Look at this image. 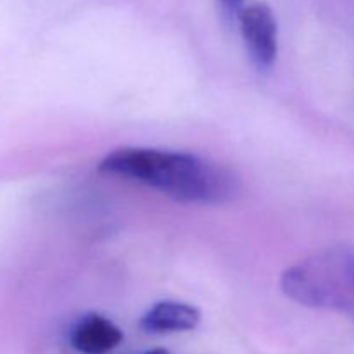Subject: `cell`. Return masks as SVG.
<instances>
[{
    "label": "cell",
    "instance_id": "obj_6",
    "mask_svg": "<svg viewBox=\"0 0 354 354\" xmlns=\"http://www.w3.org/2000/svg\"><path fill=\"white\" fill-rule=\"evenodd\" d=\"M221 7V12L228 19H237L241 10L245 7V0H218Z\"/></svg>",
    "mask_w": 354,
    "mask_h": 354
},
{
    "label": "cell",
    "instance_id": "obj_1",
    "mask_svg": "<svg viewBox=\"0 0 354 354\" xmlns=\"http://www.w3.org/2000/svg\"><path fill=\"white\" fill-rule=\"evenodd\" d=\"M99 171L133 180L185 204H225L241 190L230 169L189 152L121 147L100 161Z\"/></svg>",
    "mask_w": 354,
    "mask_h": 354
},
{
    "label": "cell",
    "instance_id": "obj_2",
    "mask_svg": "<svg viewBox=\"0 0 354 354\" xmlns=\"http://www.w3.org/2000/svg\"><path fill=\"white\" fill-rule=\"evenodd\" d=\"M280 286L287 297L304 306L354 310V251L320 252L286 270Z\"/></svg>",
    "mask_w": 354,
    "mask_h": 354
},
{
    "label": "cell",
    "instance_id": "obj_5",
    "mask_svg": "<svg viewBox=\"0 0 354 354\" xmlns=\"http://www.w3.org/2000/svg\"><path fill=\"white\" fill-rule=\"evenodd\" d=\"M201 311L196 306L178 301H161L140 318V328L149 334L189 332L199 325Z\"/></svg>",
    "mask_w": 354,
    "mask_h": 354
},
{
    "label": "cell",
    "instance_id": "obj_3",
    "mask_svg": "<svg viewBox=\"0 0 354 354\" xmlns=\"http://www.w3.org/2000/svg\"><path fill=\"white\" fill-rule=\"evenodd\" d=\"M249 57L259 71H268L279 55V26L265 2L248 3L237 17Z\"/></svg>",
    "mask_w": 354,
    "mask_h": 354
},
{
    "label": "cell",
    "instance_id": "obj_7",
    "mask_svg": "<svg viewBox=\"0 0 354 354\" xmlns=\"http://www.w3.org/2000/svg\"><path fill=\"white\" fill-rule=\"evenodd\" d=\"M144 354H169L168 349H162V348H158V349H151V351L144 353Z\"/></svg>",
    "mask_w": 354,
    "mask_h": 354
},
{
    "label": "cell",
    "instance_id": "obj_4",
    "mask_svg": "<svg viewBox=\"0 0 354 354\" xmlns=\"http://www.w3.org/2000/svg\"><path fill=\"white\" fill-rule=\"evenodd\" d=\"M123 341V332L102 315H85L73 327L69 342L78 353L83 354H106Z\"/></svg>",
    "mask_w": 354,
    "mask_h": 354
}]
</instances>
